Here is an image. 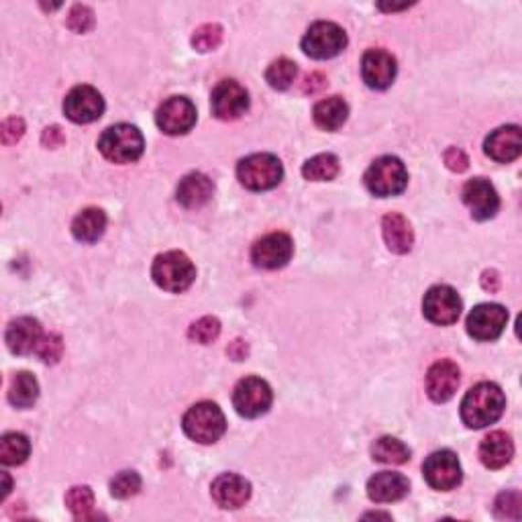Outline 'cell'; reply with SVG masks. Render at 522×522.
Returning a JSON list of instances; mask_svg holds the SVG:
<instances>
[{
    "label": "cell",
    "instance_id": "1",
    "mask_svg": "<svg viewBox=\"0 0 522 522\" xmlns=\"http://www.w3.org/2000/svg\"><path fill=\"white\" fill-rule=\"evenodd\" d=\"M506 409V398L500 386L482 382L465 394L462 402V419L470 429H484L496 422Z\"/></svg>",
    "mask_w": 522,
    "mask_h": 522
},
{
    "label": "cell",
    "instance_id": "2",
    "mask_svg": "<svg viewBox=\"0 0 522 522\" xmlns=\"http://www.w3.org/2000/svg\"><path fill=\"white\" fill-rule=\"evenodd\" d=\"M182 427L186 435L192 441L202 445H210L217 443V441L225 435L227 421L223 410H220L215 402H198L184 414Z\"/></svg>",
    "mask_w": 522,
    "mask_h": 522
},
{
    "label": "cell",
    "instance_id": "3",
    "mask_svg": "<svg viewBox=\"0 0 522 522\" xmlns=\"http://www.w3.org/2000/svg\"><path fill=\"white\" fill-rule=\"evenodd\" d=\"M144 147L145 141L141 131L133 125H125V123L106 129L99 141L101 154L112 164L137 162L144 154Z\"/></svg>",
    "mask_w": 522,
    "mask_h": 522
},
{
    "label": "cell",
    "instance_id": "4",
    "mask_svg": "<svg viewBox=\"0 0 522 522\" xmlns=\"http://www.w3.org/2000/svg\"><path fill=\"white\" fill-rule=\"evenodd\" d=\"M152 278L165 292H184L197 280V268L186 253L167 251L155 258Z\"/></svg>",
    "mask_w": 522,
    "mask_h": 522
},
{
    "label": "cell",
    "instance_id": "5",
    "mask_svg": "<svg viewBox=\"0 0 522 522\" xmlns=\"http://www.w3.org/2000/svg\"><path fill=\"white\" fill-rule=\"evenodd\" d=\"M237 178L250 190H272L284 178V167L276 155L255 154L239 162Z\"/></svg>",
    "mask_w": 522,
    "mask_h": 522
},
{
    "label": "cell",
    "instance_id": "6",
    "mask_svg": "<svg viewBox=\"0 0 522 522\" xmlns=\"http://www.w3.org/2000/svg\"><path fill=\"white\" fill-rule=\"evenodd\" d=\"M406 184H409V172H406L402 159L394 155L376 159L366 172L368 190L379 198L396 197V194L404 192Z\"/></svg>",
    "mask_w": 522,
    "mask_h": 522
},
{
    "label": "cell",
    "instance_id": "7",
    "mask_svg": "<svg viewBox=\"0 0 522 522\" xmlns=\"http://www.w3.org/2000/svg\"><path fill=\"white\" fill-rule=\"evenodd\" d=\"M347 46V35L339 25L329 21L314 23L303 39V49L313 59H331Z\"/></svg>",
    "mask_w": 522,
    "mask_h": 522
},
{
    "label": "cell",
    "instance_id": "8",
    "mask_svg": "<svg viewBox=\"0 0 522 522\" xmlns=\"http://www.w3.org/2000/svg\"><path fill=\"white\" fill-rule=\"evenodd\" d=\"M273 400L272 388L261 378H245L235 386L233 406L245 419H258L270 410Z\"/></svg>",
    "mask_w": 522,
    "mask_h": 522
},
{
    "label": "cell",
    "instance_id": "9",
    "mask_svg": "<svg viewBox=\"0 0 522 522\" xmlns=\"http://www.w3.org/2000/svg\"><path fill=\"white\" fill-rule=\"evenodd\" d=\"M422 474L431 488L439 492H449L462 484V465H459L457 455L449 449L435 451L431 457H427V462L422 465Z\"/></svg>",
    "mask_w": 522,
    "mask_h": 522
},
{
    "label": "cell",
    "instance_id": "10",
    "mask_svg": "<svg viewBox=\"0 0 522 522\" xmlns=\"http://www.w3.org/2000/svg\"><path fill=\"white\" fill-rule=\"evenodd\" d=\"M155 123L165 135H186L197 125V106L186 96H172L157 109Z\"/></svg>",
    "mask_w": 522,
    "mask_h": 522
},
{
    "label": "cell",
    "instance_id": "11",
    "mask_svg": "<svg viewBox=\"0 0 522 522\" xmlns=\"http://www.w3.org/2000/svg\"><path fill=\"white\" fill-rule=\"evenodd\" d=\"M422 313L435 325H453L462 314V298L451 286H432L424 294Z\"/></svg>",
    "mask_w": 522,
    "mask_h": 522
},
{
    "label": "cell",
    "instance_id": "12",
    "mask_svg": "<svg viewBox=\"0 0 522 522\" xmlns=\"http://www.w3.org/2000/svg\"><path fill=\"white\" fill-rule=\"evenodd\" d=\"M64 112L69 121L78 123V125L99 121L104 112L102 94L92 86H76L66 96Z\"/></svg>",
    "mask_w": 522,
    "mask_h": 522
},
{
    "label": "cell",
    "instance_id": "13",
    "mask_svg": "<svg viewBox=\"0 0 522 522\" xmlns=\"http://www.w3.org/2000/svg\"><path fill=\"white\" fill-rule=\"evenodd\" d=\"M508 311L500 304H480L467 316V333L475 341H494L506 329Z\"/></svg>",
    "mask_w": 522,
    "mask_h": 522
},
{
    "label": "cell",
    "instance_id": "14",
    "mask_svg": "<svg viewBox=\"0 0 522 522\" xmlns=\"http://www.w3.org/2000/svg\"><path fill=\"white\" fill-rule=\"evenodd\" d=\"M212 114L220 121H235L250 109V94L235 80H225L212 91Z\"/></svg>",
    "mask_w": 522,
    "mask_h": 522
},
{
    "label": "cell",
    "instance_id": "15",
    "mask_svg": "<svg viewBox=\"0 0 522 522\" xmlns=\"http://www.w3.org/2000/svg\"><path fill=\"white\" fill-rule=\"evenodd\" d=\"M294 253V243L286 233H270L261 237L251 250V260L258 268L263 270H278L292 260Z\"/></svg>",
    "mask_w": 522,
    "mask_h": 522
},
{
    "label": "cell",
    "instance_id": "16",
    "mask_svg": "<svg viewBox=\"0 0 522 522\" xmlns=\"http://www.w3.org/2000/svg\"><path fill=\"white\" fill-rule=\"evenodd\" d=\"M463 202L475 220H488L500 208L496 188L484 178H474L463 186Z\"/></svg>",
    "mask_w": 522,
    "mask_h": 522
},
{
    "label": "cell",
    "instance_id": "17",
    "mask_svg": "<svg viewBox=\"0 0 522 522\" xmlns=\"http://www.w3.org/2000/svg\"><path fill=\"white\" fill-rule=\"evenodd\" d=\"M361 76L374 91H386L396 78V59L384 49H369L361 59Z\"/></svg>",
    "mask_w": 522,
    "mask_h": 522
},
{
    "label": "cell",
    "instance_id": "18",
    "mask_svg": "<svg viewBox=\"0 0 522 522\" xmlns=\"http://www.w3.org/2000/svg\"><path fill=\"white\" fill-rule=\"evenodd\" d=\"M212 500H215L220 508L225 510H237L245 506V502L251 496V485L241 475L235 474H223L212 482Z\"/></svg>",
    "mask_w": 522,
    "mask_h": 522
},
{
    "label": "cell",
    "instance_id": "19",
    "mask_svg": "<svg viewBox=\"0 0 522 522\" xmlns=\"http://www.w3.org/2000/svg\"><path fill=\"white\" fill-rule=\"evenodd\" d=\"M459 386V368L449 359L431 366L427 374V394L432 402L443 404L455 396Z\"/></svg>",
    "mask_w": 522,
    "mask_h": 522
},
{
    "label": "cell",
    "instance_id": "20",
    "mask_svg": "<svg viewBox=\"0 0 522 522\" xmlns=\"http://www.w3.org/2000/svg\"><path fill=\"white\" fill-rule=\"evenodd\" d=\"M485 154H488L494 162L498 164H510L522 154V133L520 127L508 125L500 127L490 137L485 139Z\"/></svg>",
    "mask_w": 522,
    "mask_h": 522
},
{
    "label": "cell",
    "instance_id": "21",
    "mask_svg": "<svg viewBox=\"0 0 522 522\" xmlns=\"http://www.w3.org/2000/svg\"><path fill=\"white\" fill-rule=\"evenodd\" d=\"M41 339H43L41 325L31 316L15 318L6 329V345L15 356H27V353L37 351V345Z\"/></svg>",
    "mask_w": 522,
    "mask_h": 522
},
{
    "label": "cell",
    "instance_id": "22",
    "mask_svg": "<svg viewBox=\"0 0 522 522\" xmlns=\"http://www.w3.org/2000/svg\"><path fill=\"white\" fill-rule=\"evenodd\" d=\"M410 490L409 480L402 474L379 472L368 482V496L378 504H390L402 500Z\"/></svg>",
    "mask_w": 522,
    "mask_h": 522
},
{
    "label": "cell",
    "instance_id": "23",
    "mask_svg": "<svg viewBox=\"0 0 522 522\" xmlns=\"http://www.w3.org/2000/svg\"><path fill=\"white\" fill-rule=\"evenodd\" d=\"M215 184L208 176L200 172H192L180 180L178 184V202L184 208H200L212 198Z\"/></svg>",
    "mask_w": 522,
    "mask_h": 522
},
{
    "label": "cell",
    "instance_id": "24",
    "mask_svg": "<svg viewBox=\"0 0 522 522\" xmlns=\"http://www.w3.org/2000/svg\"><path fill=\"white\" fill-rule=\"evenodd\" d=\"M382 233L384 241L388 245V250L398 255H404L412 250L414 243V233L409 220L398 212H390L382 220Z\"/></svg>",
    "mask_w": 522,
    "mask_h": 522
},
{
    "label": "cell",
    "instance_id": "25",
    "mask_svg": "<svg viewBox=\"0 0 522 522\" xmlns=\"http://www.w3.org/2000/svg\"><path fill=\"white\" fill-rule=\"evenodd\" d=\"M512 455H515V445H512V439L506 432L502 431L490 432L480 445V459L488 470H500V467L508 465Z\"/></svg>",
    "mask_w": 522,
    "mask_h": 522
},
{
    "label": "cell",
    "instance_id": "26",
    "mask_svg": "<svg viewBox=\"0 0 522 522\" xmlns=\"http://www.w3.org/2000/svg\"><path fill=\"white\" fill-rule=\"evenodd\" d=\"M349 106L341 96H331V99H325L321 102H316L314 106V123L316 127H321L325 131H337L343 127V123L347 121Z\"/></svg>",
    "mask_w": 522,
    "mask_h": 522
},
{
    "label": "cell",
    "instance_id": "27",
    "mask_svg": "<svg viewBox=\"0 0 522 522\" xmlns=\"http://www.w3.org/2000/svg\"><path fill=\"white\" fill-rule=\"evenodd\" d=\"M106 229V215L101 208H86L72 223V233L82 243L99 241Z\"/></svg>",
    "mask_w": 522,
    "mask_h": 522
},
{
    "label": "cell",
    "instance_id": "28",
    "mask_svg": "<svg viewBox=\"0 0 522 522\" xmlns=\"http://www.w3.org/2000/svg\"><path fill=\"white\" fill-rule=\"evenodd\" d=\"M39 396V384L29 371H19L8 388V400L16 409H31Z\"/></svg>",
    "mask_w": 522,
    "mask_h": 522
},
{
    "label": "cell",
    "instance_id": "29",
    "mask_svg": "<svg viewBox=\"0 0 522 522\" xmlns=\"http://www.w3.org/2000/svg\"><path fill=\"white\" fill-rule=\"evenodd\" d=\"M371 455H374V459L379 463L402 465L410 459V449L394 437H382L371 447Z\"/></svg>",
    "mask_w": 522,
    "mask_h": 522
},
{
    "label": "cell",
    "instance_id": "30",
    "mask_svg": "<svg viewBox=\"0 0 522 522\" xmlns=\"http://www.w3.org/2000/svg\"><path fill=\"white\" fill-rule=\"evenodd\" d=\"M31 453L29 439L21 432H6L0 441V462L5 465H21Z\"/></svg>",
    "mask_w": 522,
    "mask_h": 522
},
{
    "label": "cell",
    "instance_id": "31",
    "mask_svg": "<svg viewBox=\"0 0 522 522\" xmlns=\"http://www.w3.org/2000/svg\"><path fill=\"white\" fill-rule=\"evenodd\" d=\"M337 174H339V157L333 154L314 155L303 165V176L311 182H329Z\"/></svg>",
    "mask_w": 522,
    "mask_h": 522
},
{
    "label": "cell",
    "instance_id": "32",
    "mask_svg": "<svg viewBox=\"0 0 522 522\" xmlns=\"http://www.w3.org/2000/svg\"><path fill=\"white\" fill-rule=\"evenodd\" d=\"M298 68L292 59L288 58H280L276 61H272V66L265 72V80L268 84L273 88V91H288L292 86V82L296 80Z\"/></svg>",
    "mask_w": 522,
    "mask_h": 522
},
{
    "label": "cell",
    "instance_id": "33",
    "mask_svg": "<svg viewBox=\"0 0 522 522\" xmlns=\"http://www.w3.org/2000/svg\"><path fill=\"white\" fill-rule=\"evenodd\" d=\"M66 506L76 518H88L94 508V494L88 485H76L66 494Z\"/></svg>",
    "mask_w": 522,
    "mask_h": 522
},
{
    "label": "cell",
    "instance_id": "34",
    "mask_svg": "<svg viewBox=\"0 0 522 522\" xmlns=\"http://www.w3.org/2000/svg\"><path fill=\"white\" fill-rule=\"evenodd\" d=\"M220 41H223V27L217 23L202 25L192 35V46L200 53L215 51L220 46Z\"/></svg>",
    "mask_w": 522,
    "mask_h": 522
},
{
    "label": "cell",
    "instance_id": "35",
    "mask_svg": "<svg viewBox=\"0 0 522 522\" xmlns=\"http://www.w3.org/2000/svg\"><path fill=\"white\" fill-rule=\"evenodd\" d=\"M141 490V477L137 472H121L112 477L111 494L119 500H127L135 496Z\"/></svg>",
    "mask_w": 522,
    "mask_h": 522
},
{
    "label": "cell",
    "instance_id": "36",
    "mask_svg": "<svg viewBox=\"0 0 522 522\" xmlns=\"http://www.w3.org/2000/svg\"><path fill=\"white\" fill-rule=\"evenodd\" d=\"M220 335V323L215 316H202L188 331V337L200 345H208Z\"/></svg>",
    "mask_w": 522,
    "mask_h": 522
},
{
    "label": "cell",
    "instance_id": "37",
    "mask_svg": "<svg viewBox=\"0 0 522 522\" xmlns=\"http://www.w3.org/2000/svg\"><path fill=\"white\" fill-rule=\"evenodd\" d=\"M61 351H64V343H61V337L56 333L43 335V339L37 345V356L43 361V364H56L61 357Z\"/></svg>",
    "mask_w": 522,
    "mask_h": 522
},
{
    "label": "cell",
    "instance_id": "38",
    "mask_svg": "<svg viewBox=\"0 0 522 522\" xmlns=\"http://www.w3.org/2000/svg\"><path fill=\"white\" fill-rule=\"evenodd\" d=\"M520 506H522V500H520L518 492H504L496 498V506H494V510H496L498 518L518 520Z\"/></svg>",
    "mask_w": 522,
    "mask_h": 522
},
{
    "label": "cell",
    "instance_id": "39",
    "mask_svg": "<svg viewBox=\"0 0 522 522\" xmlns=\"http://www.w3.org/2000/svg\"><path fill=\"white\" fill-rule=\"evenodd\" d=\"M68 27L74 33H86L94 27V13L92 8H88L84 5H76L68 15Z\"/></svg>",
    "mask_w": 522,
    "mask_h": 522
},
{
    "label": "cell",
    "instance_id": "40",
    "mask_svg": "<svg viewBox=\"0 0 522 522\" xmlns=\"http://www.w3.org/2000/svg\"><path fill=\"white\" fill-rule=\"evenodd\" d=\"M443 162L451 172H457V174H462L467 170V167H470V159H467V155L463 154V149H459V147H449L443 155Z\"/></svg>",
    "mask_w": 522,
    "mask_h": 522
},
{
    "label": "cell",
    "instance_id": "41",
    "mask_svg": "<svg viewBox=\"0 0 522 522\" xmlns=\"http://www.w3.org/2000/svg\"><path fill=\"white\" fill-rule=\"evenodd\" d=\"M23 133H25L23 119L13 117V119L5 121V125H3V141H5L6 145L16 144V141L23 137Z\"/></svg>",
    "mask_w": 522,
    "mask_h": 522
},
{
    "label": "cell",
    "instance_id": "42",
    "mask_svg": "<svg viewBox=\"0 0 522 522\" xmlns=\"http://www.w3.org/2000/svg\"><path fill=\"white\" fill-rule=\"evenodd\" d=\"M325 86H326V78H325L323 74L313 72V74H308V76L304 78L303 92H304V94H316V92H321Z\"/></svg>",
    "mask_w": 522,
    "mask_h": 522
},
{
    "label": "cell",
    "instance_id": "43",
    "mask_svg": "<svg viewBox=\"0 0 522 522\" xmlns=\"http://www.w3.org/2000/svg\"><path fill=\"white\" fill-rule=\"evenodd\" d=\"M66 137H64V133H61L59 127H48L46 131H43V135H41V144L46 145V147H59L61 144H64Z\"/></svg>",
    "mask_w": 522,
    "mask_h": 522
},
{
    "label": "cell",
    "instance_id": "44",
    "mask_svg": "<svg viewBox=\"0 0 522 522\" xmlns=\"http://www.w3.org/2000/svg\"><path fill=\"white\" fill-rule=\"evenodd\" d=\"M482 286L485 290H490V292H496L500 288V278H498V273L494 272V270H488V272H484V276H482Z\"/></svg>",
    "mask_w": 522,
    "mask_h": 522
},
{
    "label": "cell",
    "instance_id": "45",
    "mask_svg": "<svg viewBox=\"0 0 522 522\" xmlns=\"http://www.w3.org/2000/svg\"><path fill=\"white\" fill-rule=\"evenodd\" d=\"M227 353H229V356H231L235 361H241V359H245V356H247V343L241 341V339H237V341L231 343V347L227 349Z\"/></svg>",
    "mask_w": 522,
    "mask_h": 522
},
{
    "label": "cell",
    "instance_id": "46",
    "mask_svg": "<svg viewBox=\"0 0 522 522\" xmlns=\"http://www.w3.org/2000/svg\"><path fill=\"white\" fill-rule=\"evenodd\" d=\"M3 477H5V492H3V498H6V496H8V492H11V480H8V475H6V474H3Z\"/></svg>",
    "mask_w": 522,
    "mask_h": 522
}]
</instances>
